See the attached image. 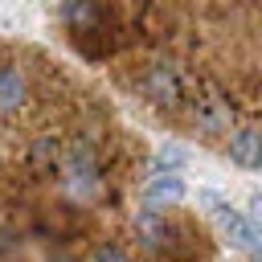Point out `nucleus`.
I'll list each match as a JSON object with an SVG mask.
<instances>
[{
  "instance_id": "f257e3e1",
  "label": "nucleus",
  "mask_w": 262,
  "mask_h": 262,
  "mask_svg": "<svg viewBox=\"0 0 262 262\" xmlns=\"http://www.w3.org/2000/svg\"><path fill=\"white\" fill-rule=\"evenodd\" d=\"M139 90L151 106L160 111H180L184 98H188V74L176 66V61H151L139 78Z\"/></svg>"
},
{
  "instance_id": "f03ea898",
  "label": "nucleus",
  "mask_w": 262,
  "mask_h": 262,
  "mask_svg": "<svg viewBox=\"0 0 262 262\" xmlns=\"http://www.w3.org/2000/svg\"><path fill=\"white\" fill-rule=\"evenodd\" d=\"M201 201H205V209L213 213V221H217V229H221V237L233 246V250H246V254H254L258 250V221L254 217H246V213H237L233 205H225L217 192H201Z\"/></svg>"
},
{
  "instance_id": "7ed1b4c3",
  "label": "nucleus",
  "mask_w": 262,
  "mask_h": 262,
  "mask_svg": "<svg viewBox=\"0 0 262 262\" xmlns=\"http://www.w3.org/2000/svg\"><path fill=\"white\" fill-rule=\"evenodd\" d=\"M57 168H61V180H66L70 192L90 196V192L98 188V156H94V147H90L86 139L70 143V147L57 156Z\"/></svg>"
},
{
  "instance_id": "20e7f679",
  "label": "nucleus",
  "mask_w": 262,
  "mask_h": 262,
  "mask_svg": "<svg viewBox=\"0 0 262 262\" xmlns=\"http://www.w3.org/2000/svg\"><path fill=\"white\" fill-rule=\"evenodd\" d=\"M188 115H192V123L205 131V135H213V131H221L225 123H229V102H225V94L213 86V82H188Z\"/></svg>"
},
{
  "instance_id": "39448f33",
  "label": "nucleus",
  "mask_w": 262,
  "mask_h": 262,
  "mask_svg": "<svg viewBox=\"0 0 262 262\" xmlns=\"http://www.w3.org/2000/svg\"><path fill=\"white\" fill-rule=\"evenodd\" d=\"M61 16H66V25L78 37H86V33H111V8H106V0H66Z\"/></svg>"
},
{
  "instance_id": "423d86ee",
  "label": "nucleus",
  "mask_w": 262,
  "mask_h": 262,
  "mask_svg": "<svg viewBox=\"0 0 262 262\" xmlns=\"http://www.w3.org/2000/svg\"><path fill=\"white\" fill-rule=\"evenodd\" d=\"M229 160H233L237 168H258L262 143H258V131H254V127H237V131L229 135Z\"/></svg>"
},
{
  "instance_id": "0eeeda50",
  "label": "nucleus",
  "mask_w": 262,
  "mask_h": 262,
  "mask_svg": "<svg viewBox=\"0 0 262 262\" xmlns=\"http://www.w3.org/2000/svg\"><path fill=\"white\" fill-rule=\"evenodd\" d=\"M176 201H184V180H180V176H156V180L143 188V205H147V209H168V205H176Z\"/></svg>"
},
{
  "instance_id": "6e6552de",
  "label": "nucleus",
  "mask_w": 262,
  "mask_h": 262,
  "mask_svg": "<svg viewBox=\"0 0 262 262\" xmlns=\"http://www.w3.org/2000/svg\"><path fill=\"white\" fill-rule=\"evenodd\" d=\"M25 98H29V86H25L20 70H12V66H0V111H16Z\"/></svg>"
},
{
  "instance_id": "1a4fd4ad",
  "label": "nucleus",
  "mask_w": 262,
  "mask_h": 262,
  "mask_svg": "<svg viewBox=\"0 0 262 262\" xmlns=\"http://www.w3.org/2000/svg\"><path fill=\"white\" fill-rule=\"evenodd\" d=\"M168 229H172V225H168L156 209H147V213L139 217V242H143V246H151V250H156V246H164V242L172 237Z\"/></svg>"
},
{
  "instance_id": "9d476101",
  "label": "nucleus",
  "mask_w": 262,
  "mask_h": 262,
  "mask_svg": "<svg viewBox=\"0 0 262 262\" xmlns=\"http://www.w3.org/2000/svg\"><path fill=\"white\" fill-rule=\"evenodd\" d=\"M90 262H131V258H127V250H123V246H115V242H102V246L90 254Z\"/></svg>"
},
{
  "instance_id": "9b49d317",
  "label": "nucleus",
  "mask_w": 262,
  "mask_h": 262,
  "mask_svg": "<svg viewBox=\"0 0 262 262\" xmlns=\"http://www.w3.org/2000/svg\"><path fill=\"white\" fill-rule=\"evenodd\" d=\"M180 164H184V147H176V143H168L156 156V168H180Z\"/></svg>"
},
{
  "instance_id": "f8f14e48",
  "label": "nucleus",
  "mask_w": 262,
  "mask_h": 262,
  "mask_svg": "<svg viewBox=\"0 0 262 262\" xmlns=\"http://www.w3.org/2000/svg\"><path fill=\"white\" fill-rule=\"evenodd\" d=\"M53 156H57V147H53L49 139H41V143L33 147V160H37V168H49V164H53Z\"/></svg>"
},
{
  "instance_id": "ddd939ff",
  "label": "nucleus",
  "mask_w": 262,
  "mask_h": 262,
  "mask_svg": "<svg viewBox=\"0 0 262 262\" xmlns=\"http://www.w3.org/2000/svg\"><path fill=\"white\" fill-rule=\"evenodd\" d=\"M8 246H12V237H8V233H0V254H4Z\"/></svg>"
},
{
  "instance_id": "4468645a",
  "label": "nucleus",
  "mask_w": 262,
  "mask_h": 262,
  "mask_svg": "<svg viewBox=\"0 0 262 262\" xmlns=\"http://www.w3.org/2000/svg\"><path fill=\"white\" fill-rule=\"evenodd\" d=\"M53 262H78V258H70V254H57V258H53Z\"/></svg>"
}]
</instances>
